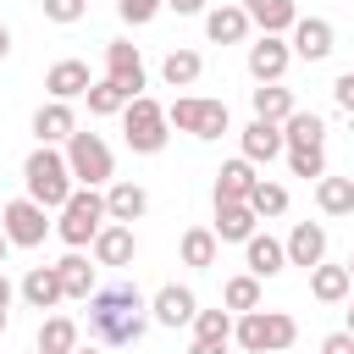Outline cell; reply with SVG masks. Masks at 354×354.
<instances>
[{
	"label": "cell",
	"instance_id": "6da1fadb",
	"mask_svg": "<svg viewBox=\"0 0 354 354\" xmlns=\"http://www.w3.org/2000/svg\"><path fill=\"white\" fill-rule=\"evenodd\" d=\"M88 332L94 343H111V348H127L149 332V304L133 282H111V288H94L88 293Z\"/></svg>",
	"mask_w": 354,
	"mask_h": 354
},
{
	"label": "cell",
	"instance_id": "7a4b0ae2",
	"mask_svg": "<svg viewBox=\"0 0 354 354\" xmlns=\"http://www.w3.org/2000/svg\"><path fill=\"white\" fill-rule=\"evenodd\" d=\"M293 337H299V321L288 310H249L232 321V343L243 354H288Z\"/></svg>",
	"mask_w": 354,
	"mask_h": 354
},
{
	"label": "cell",
	"instance_id": "3957f363",
	"mask_svg": "<svg viewBox=\"0 0 354 354\" xmlns=\"http://www.w3.org/2000/svg\"><path fill=\"white\" fill-rule=\"evenodd\" d=\"M22 183H28V199L44 205V210H61L72 199V171H66V155H55L50 144H39L28 160H22Z\"/></svg>",
	"mask_w": 354,
	"mask_h": 354
},
{
	"label": "cell",
	"instance_id": "277c9868",
	"mask_svg": "<svg viewBox=\"0 0 354 354\" xmlns=\"http://www.w3.org/2000/svg\"><path fill=\"white\" fill-rule=\"evenodd\" d=\"M122 138H127V149H133V155H160V149H166V138H171L166 105H160V100H149V94L127 100V111H122Z\"/></svg>",
	"mask_w": 354,
	"mask_h": 354
},
{
	"label": "cell",
	"instance_id": "5b68a950",
	"mask_svg": "<svg viewBox=\"0 0 354 354\" xmlns=\"http://www.w3.org/2000/svg\"><path fill=\"white\" fill-rule=\"evenodd\" d=\"M66 171H72V183L77 188H105L111 177H116V155H111V144L100 138V133H72L66 138Z\"/></svg>",
	"mask_w": 354,
	"mask_h": 354
},
{
	"label": "cell",
	"instance_id": "8992f818",
	"mask_svg": "<svg viewBox=\"0 0 354 354\" xmlns=\"http://www.w3.org/2000/svg\"><path fill=\"white\" fill-rule=\"evenodd\" d=\"M105 221H111V216H105V194H100V188H72V199L61 205L55 232H61L66 249H83V243H94V232H100Z\"/></svg>",
	"mask_w": 354,
	"mask_h": 354
},
{
	"label": "cell",
	"instance_id": "52a82bcc",
	"mask_svg": "<svg viewBox=\"0 0 354 354\" xmlns=\"http://www.w3.org/2000/svg\"><path fill=\"white\" fill-rule=\"evenodd\" d=\"M166 122H171L177 133H194V138H221V133L232 127L227 100H199V94H177V100L166 105Z\"/></svg>",
	"mask_w": 354,
	"mask_h": 354
},
{
	"label": "cell",
	"instance_id": "ba28073f",
	"mask_svg": "<svg viewBox=\"0 0 354 354\" xmlns=\"http://www.w3.org/2000/svg\"><path fill=\"white\" fill-rule=\"evenodd\" d=\"M0 232L11 238V249H39V243L50 238V210L33 205L28 194H22V199H6V205H0Z\"/></svg>",
	"mask_w": 354,
	"mask_h": 354
},
{
	"label": "cell",
	"instance_id": "9c48e42d",
	"mask_svg": "<svg viewBox=\"0 0 354 354\" xmlns=\"http://www.w3.org/2000/svg\"><path fill=\"white\" fill-rule=\"evenodd\" d=\"M105 77L116 83V88H127V100H138L144 94V55H138V44H127V39H111L105 44Z\"/></svg>",
	"mask_w": 354,
	"mask_h": 354
},
{
	"label": "cell",
	"instance_id": "30bf717a",
	"mask_svg": "<svg viewBox=\"0 0 354 354\" xmlns=\"http://www.w3.org/2000/svg\"><path fill=\"white\" fill-rule=\"evenodd\" d=\"M243 61H249V77H254V83H282V72L293 66V50H288V39H277V33H260Z\"/></svg>",
	"mask_w": 354,
	"mask_h": 354
},
{
	"label": "cell",
	"instance_id": "8fae6325",
	"mask_svg": "<svg viewBox=\"0 0 354 354\" xmlns=\"http://www.w3.org/2000/svg\"><path fill=\"white\" fill-rule=\"evenodd\" d=\"M194 315H199V299H194V288H183V282H166V288L149 299V321H155V326H171V332H177V326H188Z\"/></svg>",
	"mask_w": 354,
	"mask_h": 354
},
{
	"label": "cell",
	"instance_id": "7c38bea8",
	"mask_svg": "<svg viewBox=\"0 0 354 354\" xmlns=\"http://www.w3.org/2000/svg\"><path fill=\"white\" fill-rule=\"evenodd\" d=\"M332 39H337V33H332V22H326V17H299V22H293L288 50H293L299 61H326V55H332Z\"/></svg>",
	"mask_w": 354,
	"mask_h": 354
},
{
	"label": "cell",
	"instance_id": "4fadbf2b",
	"mask_svg": "<svg viewBox=\"0 0 354 354\" xmlns=\"http://www.w3.org/2000/svg\"><path fill=\"white\" fill-rule=\"evenodd\" d=\"M44 88H50V100H61V105H72V100H83L88 88H94V77H88V61H55L50 72H44Z\"/></svg>",
	"mask_w": 354,
	"mask_h": 354
},
{
	"label": "cell",
	"instance_id": "5bb4252c",
	"mask_svg": "<svg viewBox=\"0 0 354 354\" xmlns=\"http://www.w3.org/2000/svg\"><path fill=\"white\" fill-rule=\"evenodd\" d=\"M94 266H133V254H138V238H133V227H122V221H105L100 232H94Z\"/></svg>",
	"mask_w": 354,
	"mask_h": 354
},
{
	"label": "cell",
	"instance_id": "9a60e30c",
	"mask_svg": "<svg viewBox=\"0 0 354 354\" xmlns=\"http://www.w3.org/2000/svg\"><path fill=\"white\" fill-rule=\"evenodd\" d=\"M243 266H249V277H260V282L282 277V271H288V249H282V238H271V232H254V238L243 243Z\"/></svg>",
	"mask_w": 354,
	"mask_h": 354
},
{
	"label": "cell",
	"instance_id": "2e32d148",
	"mask_svg": "<svg viewBox=\"0 0 354 354\" xmlns=\"http://www.w3.org/2000/svg\"><path fill=\"white\" fill-rule=\"evenodd\" d=\"M288 266H304V271H315L321 260H326V227L321 221H299L293 232H288Z\"/></svg>",
	"mask_w": 354,
	"mask_h": 354
},
{
	"label": "cell",
	"instance_id": "e0dca14e",
	"mask_svg": "<svg viewBox=\"0 0 354 354\" xmlns=\"http://www.w3.org/2000/svg\"><path fill=\"white\" fill-rule=\"evenodd\" d=\"M243 6V17H249V28H260V33H293V22H299V6L293 0H238Z\"/></svg>",
	"mask_w": 354,
	"mask_h": 354
},
{
	"label": "cell",
	"instance_id": "ac0fdd59",
	"mask_svg": "<svg viewBox=\"0 0 354 354\" xmlns=\"http://www.w3.org/2000/svg\"><path fill=\"white\" fill-rule=\"evenodd\" d=\"M72 133H77V116H72V105H61V100H44V105L33 111V138H39V144H50V149H55V144H66Z\"/></svg>",
	"mask_w": 354,
	"mask_h": 354
},
{
	"label": "cell",
	"instance_id": "d6986e66",
	"mask_svg": "<svg viewBox=\"0 0 354 354\" xmlns=\"http://www.w3.org/2000/svg\"><path fill=\"white\" fill-rule=\"evenodd\" d=\"M254 166L238 155V160H221V171H216V205H249V194H254Z\"/></svg>",
	"mask_w": 354,
	"mask_h": 354
},
{
	"label": "cell",
	"instance_id": "ffe728a7",
	"mask_svg": "<svg viewBox=\"0 0 354 354\" xmlns=\"http://www.w3.org/2000/svg\"><path fill=\"white\" fill-rule=\"evenodd\" d=\"M238 138H243V160H249V166L277 160V155L288 149V144H282V127H277V122H260V116H254V122H249Z\"/></svg>",
	"mask_w": 354,
	"mask_h": 354
},
{
	"label": "cell",
	"instance_id": "44dd1931",
	"mask_svg": "<svg viewBox=\"0 0 354 354\" xmlns=\"http://www.w3.org/2000/svg\"><path fill=\"white\" fill-rule=\"evenodd\" d=\"M144 210H149V194H144L138 183H105V216H111V221L133 227Z\"/></svg>",
	"mask_w": 354,
	"mask_h": 354
},
{
	"label": "cell",
	"instance_id": "7402d4cb",
	"mask_svg": "<svg viewBox=\"0 0 354 354\" xmlns=\"http://www.w3.org/2000/svg\"><path fill=\"white\" fill-rule=\"evenodd\" d=\"M254 227H260V216H254L249 205H216V221H210L216 243H249Z\"/></svg>",
	"mask_w": 354,
	"mask_h": 354
},
{
	"label": "cell",
	"instance_id": "603a6c76",
	"mask_svg": "<svg viewBox=\"0 0 354 354\" xmlns=\"http://www.w3.org/2000/svg\"><path fill=\"white\" fill-rule=\"evenodd\" d=\"M17 293L33 304V310H55L66 293H61V277H55V266H28V277L17 282Z\"/></svg>",
	"mask_w": 354,
	"mask_h": 354
},
{
	"label": "cell",
	"instance_id": "cb8c5ba5",
	"mask_svg": "<svg viewBox=\"0 0 354 354\" xmlns=\"http://www.w3.org/2000/svg\"><path fill=\"white\" fill-rule=\"evenodd\" d=\"M205 33H210V44H243V39H249L243 6H210V11H205Z\"/></svg>",
	"mask_w": 354,
	"mask_h": 354
},
{
	"label": "cell",
	"instance_id": "d4e9b609",
	"mask_svg": "<svg viewBox=\"0 0 354 354\" xmlns=\"http://www.w3.org/2000/svg\"><path fill=\"white\" fill-rule=\"evenodd\" d=\"M199 72H205V55L199 50H166V61H160V77H166V88H194L199 83Z\"/></svg>",
	"mask_w": 354,
	"mask_h": 354
},
{
	"label": "cell",
	"instance_id": "484cf974",
	"mask_svg": "<svg viewBox=\"0 0 354 354\" xmlns=\"http://www.w3.org/2000/svg\"><path fill=\"white\" fill-rule=\"evenodd\" d=\"M310 293L321 299V304H348V293H354V282H348V266H315L310 271Z\"/></svg>",
	"mask_w": 354,
	"mask_h": 354
},
{
	"label": "cell",
	"instance_id": "4316f807",
	"mask_svg": "<svg viewBox=\"0 0 354 354\" xmlns=\"http://www.w3.org/2000/svg\"><path fill=\"white\" fill-rule=\"evenodd\" d=\"M249 100H254V116H260V122H277V127L299 111V105H293V88H282V83H260Z\"/></svg>",
	"mask_w": 354,
	"mask_h": 354
},
{
	"label": "cell",
	"instance_id": "83f0119b",
	"mask_svg": "<svg viewBox=\"0 0 354 354\" xmlns=\"http://www.w3.org/2000/svg\"><path fill=\"white\" fill-rule=\"evenodd\" d=\"M321 216H354V177H315Z\"/></svg>",
	"mask_w": 354,
	"mask_h": 354
},
{
	"label": "cell",
	"instance_id": "f1b7e54d",
	"mask_svg": "<svg viewBox=\"0 0 354 354\" xmlns=\"http://www.w3.org/2000/svg\"><path fill=\"white\" fill-rule=\"evenodd\" d=\"M321 138H326V122H321L315 111H293V116L282 122V144H288V149H315Z\"/></svg>",
	"mask_w": 354,
	"mask_h": 354
},
{
	"label": "cell",
	"instance_id": "f546056e",
	"mask_svg": "<svg viewBox=\"0 0 354 354\" xmlns=\"http://www.w3.org/2000/svg\"><path fill=\"white\" fill-rule=\"evenodd\" d=\"M55 277H61V293H66V299H88V293H94V266H88L77 249H72L66 260H55Z\"/></svg>",
	"mask_w": 354,
	"mask_h": 354
},
{
	"label": "cell",
	"instance_id": "4dcf8cb0",
	"mask_svg": "<svg viewBox=\"0 0 354 354\" xmlns=\"http://www.w3.org/2000/svg\"><path fill=\"white\" fill-rule=\"evenodd\" d=\"M177 249H183V266H194V271H210V266H216V249H221V243H216V232H210V227H188Z\"/></svg>",
	"mask_w": 354,
	"mask_h": 354
},
{
	"label": "cell",
	"instance_id": "1f68e13d",
	"mask_svg": "<svg viewBox=\"0 0 354 354\" xmlns=\"http://www.w3.org/2000/svg\"><path fill=\"white\" fill-rule=\"evenodd\" d=\"M221 304H227L232 315H249V310H260V277H249V271L227 277V282H221Z\"/></svg>",
	"mask_w": 354,
	"mask_h": 354
},
{
	"label": "cell",
	"instance_id": "d6a6232c",
	"mask_svg": "<svg viewBox=\"0 0 354 354\" xmlns=\"http://www.w3.org/2000/svg\"><path fill=\"white\" fill-rule=\"evenodd\" d=\"M39 354H72L77 348V321L72 315H50L44 326H39V343H33Z\"/></svg>",
	"mask_w": 354,
	"mask_h": 354
},
{
	"label": "cell",
	"instance_id": "836d02e7",
	"mask_svg": "<svg viewBox=\"0 0 354 354\" xmlns=\"http://www.w3.org/2000/svg\"><path fill=\"white\" fill-rule=\"evenodd\" d=\"M188 326L199 343H232V310H199Z\"/></svg>",
	"mask_w": 354,
	"mask_h": 354
},
{
	"label": "cell",
	"instance_id": "e575fe53",
	"mask_svg": "<svg viewBox=\"0 0 354 354\" xmlns=\"http://www.w3.org/2000/svg\"><path fill=\"white\" fill-rule=\"evenodd\" d=\"M83 100H88V111H94V116H122V111H127V88H116L111 77H100Z\"/></svg>",
	"mask_w": 354,
	"mask_h": 354
},
{
	"label": "cell",
	"instance_id": "d590c367",
	"mask_svg": "<svg viewBox=\"0 0 354 354\" xmlns=\"http://www.w3.org/2000/svg\"><path fill=\"white\" fill-rule=\"evenodd\" d=\"M249 210H254V216H282V210H288V188L271 183V177H260L254 194H249Z\"/></svg>",
	"mask_w": 354,
	"mask_h": 354
},
{
	"label": "cell",
	"instance_id": "8d00e7d4",
	"mask_svg": "<svg viewBox=\"0 0 354 354\" xmlns=\"http://www.w3.org/2000/svg\"><path fill=\"white\" fill-rule=\"evenodd\" d=\"M288 155V171L293 177H326V149L315 144V149H282Z\"/></svg>",
	"mask_w": 354,
	"mask_h": 354
},
{
	"label": "cell",
	"instance_id": "74e56055",
	"mask_svg": "<svg viewBox=\"0 0 354 354\" xmlns=\"http://www.w3.org/2000/svg\"><path fill=\"white\" fill-rule=\"evenodd\" d=\"M160 6H166V0H116V17H122L127 28H144V22H155Z\"/></svg>",
	"mask_w": 354,
	"mask_h": 354
},
{
	"label": "cell",
	"instance_id": "f35d334b",
	"mask_svg": "<svg viewBox=\"0 0 354 354\" xmlns=\"http://www.w3.org/2000/svg\"><path fill=\"white\" fill-rule=\"evenodd\" d=\"M83 11H88V0H44V17H50V22H61V28L83 22Z\"/></svg>",
	"mask_w": 354,
	"mask_h": 354
},
{
	"label": "cell",
	"instance_id": "ab89813d",
	"mask_svg": "<svg viewBox=\"0 0 354 354\" xmlns=\"http://www.w3.org/2000/svg\"><path fill=\"white\" fill-rule=\"evenodd\" d=\"M332 100H337V111H348V116H354V72H343V77L332 83Z\"/></svg>",
	"mask_w": 354,
	"mask_h": 354
},
{
	"label": "cell",
	"instance_id": "60d3db41",
	"mask_svg": "<svg viewBox=\"0 0 354 354\" xmlns=\"http://www.w3.org/2000/svg\"><path fill=\"white\" fill-rule=\"evenodd\" d=\"M321 354H354V337L348 332H326L321 337Z\"/></svg>",
	"mask_w": 354,
	"mask_h": 354
},
{
	"label": "cell",
	"instance_id": "b9f144b4",
	"mask_svg": "<svg viewBox=\"0 0 354 354\" xmlns=\"http://www.w3.org/2000/svg\"><path fill=\"white\" fill-rule=\"evenodd\" d=\"M166 6H171V11H177V17H205V11H210V6H205V0H166Z\"/></svg>",
	"mask_w": 354,
	"mask_h": 354
},
{
	"label": "cell",
	"instance_id": "7bdbcfd3",
	"mask_svg": "<svg viewBox=\"0 0 354 354\" xmlns=\"http://www.w3.org/2000/svg\"><path fill=\"white\" fill-rule=\"evenodd\" d=\"M11 299H17V288H11V277L0 271V310H11Z\"/></svg>",
	"mask_w": 354,
	"mask_h": 354
},
{
	"label": "cell",
	"instance_id": "ee69618b",
	"mask_svg": "<svg viewBox=\"0 0 354 354\" xmlns=\"http://www.w3.org/2000/svg\"><path fill=\"white\" fill-rule=\"evenodd\" d=\"M188 354H227V343H199V337H194V348H188Z\"/></svg>",
	"mask_w": 354,
	"mask_h": 354
},
{
	"label": "cell",
	"instance_id": "f6af8a7d",
	"mask_svg": "<svg viewBox=\"0 0 354 354\" xmlns=\"http://www.w3.org/2000/svg\"><path fill=\"white\" fill-rule=\"evenodd\" d=\"M6 55H11V28L0 22V61H6Z\"/></svg>",
	"mask_w": 354,
	"mask_h": 354
},
{
	"label": "cell",
	"instance_id": "bcb514c9",
	"mask_svg": "<svg viewBox=\"0 0 354 354\" xmlns=\"http://www.w3.org/2000/svg\"><path fill=\"white\" fill-rule=\"evenodd\" d=\"M343 332L354 337V293H348V321H343Z\"/></svg>",
	"mask_w": 354,
	"mask_h": 354
},
{
	"label": "cell",
	"instance_id": "7dc6e473",
	"mask_svg": "<svg viewBox=\"0 0 354 354\" xmlns=\"http://www.w3.org/2000/svg\"><path fill=\"white\" fill-rule=\"evenodd\" d=\"M6 254H11V238H6V232H0V266H6Z\"/></svg>",
	"mask_w": 354,
	"mask_h": 354
},
{
	"label": "cell",
	"instance_id": "c3c4849f",
	"mask_svg": "<svg viewBox=\"0 0 354 354\" xmlns=\"http://www.w3.org/2000/svg\"><path fill=\"white\" fill-rule=\"evenodd\" d=\"M72 354H105V348H100V343H88V348H83V343H77V348H72Z\"/></svg>",
	"mask_w": 354,
	"mask_h": 354
},
{
	"label": "cell",
	"instance_id": "681fc988",
	"mask_svg": "<svg viewBox=\"0 0 354 354\" xmlns=\"http://www.w3.org/2000/svg\"><path fill=\"white\" fill-rule=\"evenodd\" d=\"M6 326H11V310H0V332H6Z\"/></svg>",
	"mask_w": 354,
	"mask_h": 354
},
{
	"label": "cell",
	"instance_id": "f907efd6",
	"mask_svg": "<svg viewBox=\"0 0 354 354\" xmlns=\"http://www.w3.org/2000/svg\"><path fill=\"white\" fill-rule=\"evenodd\" d=\"M348 282H354V254H348Z\"/></svg>",
	"mask_w": 354,
	"mask_h": 354
},
{
	"label": "cell",
	"instance_id": "816d5d0a",
	"mask_svg": "<svg viewBox=\"0 0 354 354\" xmlns=\"http://www.w3.org/2000/svg\"><path fill=\"white\" fill-rule=\"evenodd\" d=\"M33 354H39V348H33Z\"/></svg>",
	"mask_w": 354,
	"mask_h": 354
}]
</instances>
